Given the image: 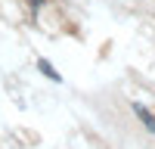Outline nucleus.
Returning <instances> with one entry per match:
<instances>
[{
	"instance_id": "1",
	"label": "nucleus",
	"mask_w": 155,
	"mask_h": 149,
	"mask_svg": "<svg viewBox=\"0 0 155 149\" xmlns=\"http://www.w3.org/2000/svg\"><path fill=\"white\" fill-rule=\"evenodd\" d=\"M134 112H137V115H140V121H143L146 127H149V131L155 134V115H152V112H149V109H146L143 103H134Z\"/></svg>"
},
{
	"instance_id": "2",
	"label": "nucleus",
	"mask_w": 155,
	"mask_h": 149,
	"mask_svg": "<svg viewBox=\"0 0 155 149\" xmlns=\"http://www.w3.org/2000/svg\"><path fill=\"white\" fill-rule=\"evenodd\" d=\"M37 65H41V71L47 74V78H50V81H62V78H59V71H56L53 65H50V62H47V59H41V62H37Z\"/></svg>"
}]
</instances>
